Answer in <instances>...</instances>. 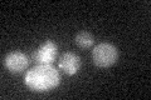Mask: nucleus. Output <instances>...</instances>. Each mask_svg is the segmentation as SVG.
Masks as SVG:
<instances>
[{
    "mask_svg": "<svg viewBox=\"0 0 151 100\" xmlns=\"http://www.w3.org/2000/svg\"><path fill=\"white\" fill-rule=\"evenodd\" d=\"M24 83L33 91H48L60 83V75L52 64H38L25 73Z\"/></svg>",
    "mask_w": 151,
    "mask_h": 100,
    "instance_id": "nucleus-1",
    "label": "nucleus"
},
{
    "mask_svg": "<svg viewBox=\"0 0 151 100\" xmlns=\"http://www.w3.org/2000/svg\"><path fill=\"white\" fill-rule=\"evenodd\" d=\"M58 68L67 75H74L81 69V58L76 53H64L58 60Z\"/></svg>",
    "mask_w": 151,
    "mask_h": 100,
    "instance_id": "nucleus-5",
    "label": "nucleus"
},
{
    "mask_svg": "<svg viewBox=\"0 0 151 100\" xmlns=\"http://www.w3.org/2000/svg\"><path fill=\"white\" fill-rule=\"evenodd\" d=\"M74 43L77 44V46L81 48V49H89V48H92L94 44V38L91 33L82 30L76 34Z\"/></svg>",
    "mask_w": 151,
    "mask_h": 100,
    "instance_id": "nucleus-6",
    "label": "nucleus"
},
{
    "mask_svg": "<svg viewBox=\"0 0 151 100\" xmlns=\"http://www.w3.org/2000/svg\"><path fill=\"white\" fill-rule=\"evenodd\" d=\"M58 55V46L52 40L42 43L33 53V59L37 64H53Z\"/></svg>",
    "mask_w": 151,
    "mask_h": 100,
    "instance_id": "nucleus-3",
    "label": "nucleus"
},
{
    "mask_svg": "<svg viewBox=\"0 0 151 100\" xmlns=\"http://www.w3.org/2000/svg\"><path fill=\"white\" fill-rule=\"evenodd\" d=\"M92 60L96 66L110 68L119 60V49L110 43H101L93 48Z\"/></svg>",
    "mask_w": 151,
    "mask_h": 100,
    "instance_id": "nucleus-2",
    "label": "nucleus"
},
{
    "mask_svg": "<svg viewBox=\"0 0 151 100\" xmlns=\"http://www.w3.org/2000/svg\"><path fill=\"white\" fill-rule=\"evenodd\" d=\"M4 65H5V68L10 73L18 74L28 68L29 60H28V56L24 53L15 50V51H12V53L6 54V56L4 58Z\"/></svg>",
    "mask_w": 151,
    "mask_h": 100,
    "instance_id": "nucleus-4",
    "label": "nucleus"
}]
</instances>
